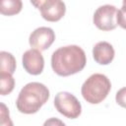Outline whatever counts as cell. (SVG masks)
Here are the masks:
<instances>
[{
    "mask_svg": "<svg viewBox=\"0 0 126 126\" xmlns=\"http://www.w3.org/2000/svg\"><path fill=\"white\" fill-rule=\"evenodd\" d=\"M114 55V48L107 41H99L93 48V57L100 65H107L112 62Z\"/></svg>",
    "mask_w": 126,
    "mask_h": 126,
    "instance_id": "9",
    "label": "cell"
},
{
    "mask_svg": "<svg viewBox=\"0 0 126 126\" xmlns=\"http://www.w3.org/2000/svg\"><path fill=\"white\" fill-rule=\"evenodd\" d=\"M117 9L113 5H103L98 7L93 17L94 26L100 31H112L116 28Z\"/></svg>",
    "mask_w": 126,
    "mask_h": 126,
    "instance_id": "5",
    "label": "cell"
},
{
    "mask_svg": "<svg viewBox=\"0 0 126 126\" xmlns=\"http://www.w3.org/2000/svg\"><path fill=\"white\" fill-rule=\"evenodd\" d=\"M111 89L109 79L99 73L93 74L83 84L81 93L84 99L91 104H97L105 99Z\"/></svg>",
    "mask_w": 126,
    "mask_h": 126,
    "instance_id": "3",
    "label": "cell"
},
{
    "mask_svg": "<svg viewBox=\"0 0 126 126\" xmlns=\"http://www.w3.org/2000/svg\"><path fill=\"white\" fill-rule=\"evenodd\" d=\"M53 124H59V125H64V122L58 120V119H54V118H51L50 120H47L44 122V125H53Z\"/></svg>",
    "mask_w": 126,
    "mask_h": 126,
    "instance_id": "16",
    "label": "cell"
},
{
    "mask_svg": "<svg viewBox=\"0 0 126 126\" xmlns=\"http://www.w3.org/2000/svg\"><path fill=\"white\" fill-rule=\"evenodd\" d=\"M116 23L122 29L126 30V0H123L122 7L119 10H117Z\"/></svg>",
    "mask_w": 126,
    "mask_h": 126,
    "instance_id": "13",
    "label": "cell"
},
{
    "mask_svg": "<svg viewBox=\"0 0 126 126\" xmlns=\"http://www.w3.org/2000/svg\"><path fill=\"white\" fill-rule=\"evenodd\" d=\"M5 119H9L10 120V117H9V111L8 109L6 108V105L4 103H1V124L3 125L4 124V120Z\"/></svg>",
    "mask_w": 126,
    "mask_h": 126,
    "instance_id": "15",
    "label": "cell"
},
{
    "mask_svg": "<svg viewBox=\"0 0 126 126\" xmlns=\"http://www.w3.org/2000/svg\"><path fill=\"white\" fill-rule=\"evenodd\" d=\"M115 100H116V102H117L120 106L126 108V87L120 89V90L116 93Z\"/></svg>",
    "mask_w": 126,
    "mask_h": 126,
    "instance_id": "14",
    "label": "cell"
},
{
    "mask_svg": "<svg viewBox=\"0 0 126 126\" xmlns=\"http://www.w3.org/2000/svg\"><path fill=\"white\" fill-rule=\"evenodd\" d=\"M1 57V72H6L10 74H14L16 70V59L15 57L7 52V51H1L0 52Z\"/></svg>",
    "mask_w": 126,
    "mask_h": 126,
    "instance_id": "12",
    "label": "cell"
},
{
    "mask_svg": "<svg viewBox=\"0 0 126 126\" xmlns=\"http://www.w3.org/2000/svg\"><path fill=\"white\" fill-rule=\"evenodd\" d=\"M22 0H0V12L5 16H14L22 11Z\"/></svg>",
    "mask_w": 126,
    "mask_h": 126,
    "instance_id": "10",
    "label": "cell"
},
{
    "mask_svg": "<svg viewBox=\"0 0 126 126\" xmlns=\"http://www.w3.org/2000/svg\"><path fill=\"white\" fill-rule=\"evenodd\" d=\"M87 63L85 51L78 45H67L56 49L51 56L52 70L59 76L67 77L82 71Z\"/></svg>",
    "mask_w": 126,
    "mask_h": 126,
    "instance_id": "1",
    "label": "cell"
},
{
    "mask_svg": "<svg viewBox=\"0 0 126 126\" xmlns=\"http://www.w3.org/2000/svg\"><path fill=\"white\" fill-rule=\"evenodd\" d=\"M54 106L63 116L76 119L82 112V105L78 98L68 92H60L54 97Z\"/></svg>",
    "mask_w": 126,
    "mask_h": 126,
    "instance_id": "4",
    "label": "cell"
},
{
    "mask_svg": "<svg viewBox=\"0 0 126 126\" xmlns=\"http://www.w3.org/2000/svg\"><path fill=\"white\" fill-rule=\"evenodd\" d=\"M41 17L48 22H58L66 12V6L62 0H46L39 8Z\"/></svg>",
    "mask_w": 126,
    "mask_h": 126,
    "instance_id": "8",
    "label": "cell"
},
{
    "mask_svg": "<svg viewBox=\"0 0 126 126\" xmlns=\"http://www.w3.org/2000/svg\"><path fill=\"white\" fill-rule=\"evenodd\" d=\"M49 98V90L38 82L27 84L19 93L16 100L18 110L25 114L37 112Z\"/></svg>",
    "mask_w": 126,
    "mask_h": 126,
    "instance_id": "2",
    "label": "cell"
},
{
    "mask_svg": "<svg viewBox=\"0 0 126 126\" xmlns=\"http://www.w3.org/2000/svg\"><path fill=\"white\" fill-rule=\"evenodd\" d=\"M24 69L31 75H39L44 68V59L39 50L32 48L27 50L22 57Z\"/></svg>",
    "mask_w": 126,
    "mask_h": 126,
    "instance_id": "7",
    "label": "cell"
},
{
    "mask_svg": "<svg viewBox=\"0 0 126 126\" xmlns=\"http://www.w3.org/2000/svg\"><path fill=\"white\" fill-rule=\"evenodd\" d=\"M13 74L0 72V94L1 95L9 94L15 87V80L12 76Z\"/></svg>",
    "mask_w": 126,
    "mask_h": 126,
    "instance_id": "11",
    "label": "cell"
},
{
    "mask_svg": "<svg viewBox=\"0 0 126 126\" xmlns=\"http://www.w3.org/2000/svg\"><path fill=\"white\" fill-rule=\"evenodd\" d=\"M30 1H31V3L32 4L33 7L39 9V8L41 7V5H42L46 0H30Z\"/></svg>",
    "mask_w": 126,
    "mask_h": 126,
    "instance_id": "17",
    "label": "cell"
},
{
    "mask_svg": "<svg viewBox=\"0 0 126 126\" xmlns=\"http://www.w3.org/2000/svg\"><path fill=\"white\" fill-rule=\"evenodd\" d=\"M55 40V33L52 29L40 27L35 29L29 37L30 45L39 51L46 50Z\"/></svg>",
    "mask_w": 126,
    "mask_h": 126,
    "instance_id": "6",
    "label": "cell"
}]
</instances>
